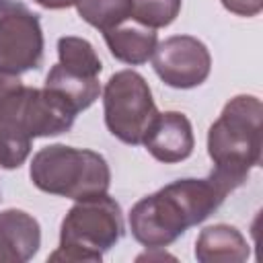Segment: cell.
Returning <instances> with one entry per match:
<instances>
[{
  "instance_id": "obj_8",
  "label": "cell",
  "mask_w": 263,
  "mask_h": 263,
  "mask_svg": "<svg viewBox=\"0 0 263 263\" xmlns=\"http://www.w3.org/2000/svg\"><path fill=\"white\" fill-rule=\"evenodd\" d=\"M76 115L78 113L64 99H60L45 86H27L16 119L31 138H49L70 132Z\"/></svg>"
},
{
  "instance_id": "obj_3",
  "label": "cell",
  "mask_w": 263,
  "mask_h": 263,
  "mask_svg": "<svg viewBox=\"0 0 263 263\" xmlns=\"http://www.w3.org/2000/svg\"><path fill=\"white\" fill-rule=\"evenodd\" d=\"M29 177L39 191L74 201L103 195L111 185L109 164L99 152L66 144L37 150L29 166Z\"/></svg>"
},
{
  "instance_id": "obj_6",
  "label": "cell",
  "mask_w": 263,
  "mask_h": 263,
  "mask_svg": "<svg viewBox=\"0 0 263 263\" xmlns=\"http://www.w3.org/2000/svg\"><path fill=\"white\" fill-rule=\"evenodd\" d=\"M43 62V31L39 16L21 2L0 8V72L25 74Z\"/></svg>"
},
{
  "instance_id": "obj_20",
  "label": "cell",
  "mask_w": 263,
  "mask_h": 263,
  "mask_svg": "<svg viewBox=\"0 0 263 263\" xmlns=\"http://www.w3.org/2000/svg\"><path fill=\"white\" fill-rule=\"evenodd\" d=\"M39 6L43 8H49V10H60V8H70V6H76L78 0H35Z\"/></svg>"
},
{
  "instance_id": "obj_9",
  "label": "cell",
  "mask_w": 263,
  "mask_h": 263,
  "mask_svg": "<svg viewBox=\"0 0 263 263\" xmlns=\"http://www.w3.org/2000/svg\"><path fill=\"white\" fill-rule=\"evenodd\" d=\"M142 144L158 162L164 164L181 162L189 158L195 148L191 121L181 111H164V113L158 111L152 123L148 125Z\"/></svg>"
},
{
  "instance_id": "obj_21",
  "label": "cell",
  "mask_w": 263,
  "mask_h": 263,
  "mask_svg": "<svg viewBox=\"0 0 263 263\" xmlns=\"http://www.w3.org/2000/svg\"><path fill=\"white\" fill-rule=\"evenodd\" d=\"M156 251H158V253H144V255H140L138 261H144V259H148V261H154V259H175V257L166 255L162 249H156Z\"/></svg>"
},
{
  "instance_id": "obj_7",
  "label": "cell",
  "mask_w": 263,
  "mask_h": 263,
  "mask_svg": "<svg viewBox=\"0 0 263 263\" xmlns=\"http://www.w3.org/2000/svg\"><path fill=\"white\" fill-rule=\"evenodd\" d=\"M152 66L171 88H195L210 76L212 55L203 41L191 35H173L156 45Z\"/></svg>"
},
{
  "instance_id": "obj_17",
  "label": "cell",
  "mask_w": 263,
  "mask_h": 263,
  "mask_svg": "<svg viewBox=\"0 0 263 263\" xmlns=\"http://www.w3.org/2000/svg\"><path fill=\"white\" fill-rule=\"evenodd\" d=\"M181 2L183 0H134L132 21L148 29L168 27L177 18Z\"/></svg>"
},
{
  "instance_id": "obj_1",
  "label": "cell",
  "mask_w": 263,
  "mask_h": 263,
  "mask_svg": "<svg viewBox=\"0 0 263 263\" xmlns=\"http://www.w3.org/2000/svg\"><path fill=\"white\" fill-rule=\"evenodd\" d=\"M226 195L210 177L173 181L134 203L127 216L132 236L146 249H164L214 214Z\"/></svg>"
},
{
  "instance_id": "obj_11",
  "label": "cell",
  "mask_w": 263,
  "mask_h": 263,
  "mask_svg": "<svg viewBox=\"0 0 263 263\" xmlns=\"http://www.w3.org/2000/svg\"><path fill=\"white\" fill-rule=\"evenodd\" d=\"M249 255L247 238L230 224L205 226L195 240V259L199 263H242Z\"/></svg>"
},
{
  "instance_id": "obj_14",
  "label": "cell",
  "mask_w": 263,
  "mask_h": 263,
  "mask_svg": "<svg viewBox=\"0 0 263 263\" xmlns=\"http://www.w3.org/2000/svg\"><path fill=\"white\" fill-rule=\"evenodd\" d=\"M58 58H60L58 64L64 70L72 72V74L99 78V74L103 70L101 58L97 55L95 47L82 37H74V35L60 37V41H58Z\"/></svg>"
},
{
  "instance_id": "obj_12",
  "label": "cell",
  "mask_w": 263,
  "mask_h": 263,
  "mask_svg": "<svg viewBox=\"0 0 263 263\" xmlns=\"http://www.w3.org/2000/svg\"><path fill=\"white\" fill-rule=\"evenodd\" d=\"M105 43L111 51V55L127 66H142L146 64L156 45H158V37H156V29H148L144 25H117L109 31L103 33Z\"/></svg>"
},
{
  "instance_id": "obj_18",
  "label": "cell",
  "mask_w": 263,
  "mask_h": 263,
  "mask_svg": "<svg viewBox=\"0 0 263 263\" xmlns=\"http://www.w3.org/2000/svg\"><path fill=\"white\" fill-rule=\"evenodd\" d=\"M27 86L18 76L0 72V119H16ZM18 121V119H16Z\"/></svg>"
},
{
  "instance_id": "obj_13",
  "label": "cell",
  "mask_w": 263,
  "mask_h": 263,
  "mask_svg": "<svg viewBox=\"0 0 263 263\" xmlns=\"http://www.w3.org/2000/svg\"><path fill=\"white\" fill-rule=\"evenodd\" d=\"M43 86L47 90L55 92L60 99H64L76 113L88 109L99 99V95H101L99 78H88V76L72 74V72L64 70L60 64H55L47 72Z\"/></svg>"
},
{
  "instance_id": "obj_15",
  "label": "cell",
  "mask_w": 263,
  "mask_h": 263,
  "mask_svg": "<svg viewBox=\"0 0 263 263\" xmlns=\"http://www.w3.org/2000/svg\"><path fill=\"white\" fill-rule=\"evenodd\" d=\"M76 10L84 23L105 33L132 18L134 0H78Z\"/></svg>"
},
{
  "instance_id": "obj_16",
  "label": "cell",
  "mask_w": 263,
  "mask_h": 263,
  "mask_svg": "<svg viewBox=\"0 0 263 263\" xmlns=\"http://www.w3.org/2000/svg\"><path fill=\"white\" fill-rule=\"evenodd\" d=\"M31 140L16 119H0V166L18 168L31 154Z\"/></svg>"
},
{
  "instance_id": "obj_19",
  "label": "cell",
  "mask_w": 263,
  "mask_h": 263,
  "mask_svg": "<svg viewBox=\"0 0 263 263\" xmlns=\"http://www.w3.org/2000/svg\"><path fill=\"white\" fill-rule=\"evenodd\" d=\"M222 6L236 16H257L263 8V0H220Z\"/></svg>"
},
{
  "instance_id": "obj_10",
  "label": "cell",
  "mask_w": 263,
  "mask_h": 263,
  "mask_svg": "<svg viewBox=\"0 0 263 263\" xmlns=\"http://www.w3.org/2000/svg\"><path fill=\"white\" fill-rule=\"evenodd\" d=\"M41 247L39 222L16 208L0 212V261L2 263H25Z\"/></svg>"
},
{
  "instance_id": "obj_5",
  "label": "cell",
  "mask_w": 263,
  "mask_h": 263,
  "mask_svg": "<svg viewBox=\"0 0 263 263\" xmlns=\"http://www.w3.org/2000/svg\"><path fill=\"white\" fill-rule=\"evenodd\" d=\"M103 113L107 129L117 140L140 146L158 109L146 78L136 70H119L103 88Z\"/></svg>"
},
{
  "instance_id": "obj_2",
  "label": "cell",
  "mask_w": 263,
  "mask_h": 263,
  "mask_svg": "<svg viewBox=\"0 0 263 263\" xmlns=\"http://www.w3.org/2000/svg\"><path fill=\"white\" fill-rule=\"evenodd\" d=\"M263 105L253 95L230 99L208 132V154L214 162V179L226 193L240 187L251 168L261 162Z\"/></svg>"
},
{
  "instance_id": "obj_22",
  "label": "cell",
  "mask_w": 263,
  "mask_h": 263,
  "mask_svg": "<svg viewBox=\"0 0 263 263\" xmlns=\"http://www.w3.org/2000/svg\"><path fill=\"white\" fill-rule=\"evenodd\" d=\"M4 2H6V0H0V8H2V6H4Z\"/></svg>"
},
{
  "instance_id": "obj_4",
  "label": "cell",
  "mask_w": 263,
  "mask_h": 263,
  "mask_svg": "<svg viewBox=\"0 0 263 263\" xmlns=\"http://www.w3.org/2000/svg\"><path fill=\"white\" fill-rule=\"evenodd\" d=\"M123 236V216L119 203L109 195L78 199L62 220L60 245L49 261L101 263L103 255Z\"/></svg>"
}]
</instances>
